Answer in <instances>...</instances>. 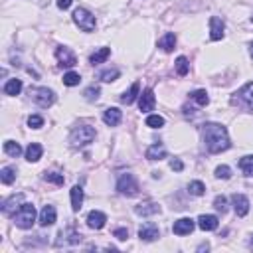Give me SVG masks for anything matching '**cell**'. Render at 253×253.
Segmentation results:
<instances>
[{"label": "cell", "mask_w": 253, "mask_h": 253, "mask_svg": "<svg viewBox=\"0 0 253 253\" xmlns=\"http://www.w3.org/2000/svg\"><path fill=\"white\" fill-rule=\"evenodd\" d=\"M204 142H206V148L211 152V154H217V152H223L231 146L229 142V134H227V128L219 123H206L204 125Z\"/></svg>", "instance_id": "obj_1"}, {"label": "cell", "mask_w": 253, "mask_h": 253, "mask_svg": "<svg viewBox=\"0 0 253 253\" xmlns=\"http://www.w3.org/2000/svg\"><path fill=\"white\" fill-rule=\"evenodd\" d=\"M95 134L97 132H95L93 126H89V125H77L71 130V134H69V142H71L73 148H81V146H87L89 142H93Z\"/></svg>", "instance_id": "obj_2"}, {"label": "cell", "mask_w": 253, "mask_h": 253, "mask_svg": "<svg viewBox=\"0 0 253 253\" xmlns=\"http://www.w3.org/2000/svg\"><path fill=\"white\" fill-rule=\"evenodd\" d=\"M34 221H36V208L32 204L24 202L22 208L14 213V223L18 227H22V229H30L34 225Z\"/></svg>", "instance_id": "obj_3"}, {"label": "cell", "mask_w": 253, "mask_h": 253, "mask_svg": "<svg viewBox=\"0 0 253 253\" xmlns=\"http://www.w3.org/2000/svg\"><path fill=\"white\" fill-rule=\"evenodd\" d=\"M117 192L123 196H136L138 194V182L132 174H121L117 180Z\"/></svg>", "instance_id": "obj_4"}, {"label": "cell", "mask_w": 253, "mask_h": 253, "mask_svg": "<svg viewBox=\"0 0 253 253\" xmlns=\"http://www.w3.org/2000/svg\"><path fill=\"white\" fill-rule=\"evenodd\" d=\"M73 22L83 30V32H93L95 30V16L89 12V10H85V8H77L75 12H73Z\"/></svg>", "instance_id": "obj_5"}, {"label": "cell", "mask_w": 253, "mask_h": 253, "mask_svg": "<svg viewBox=\"0 0 253 253\" xmlns=\"http://www.w3.org/2000/svg\"><path fill=\"white\" fill-rule=\"evenodd\" d=\"M30 95H32V99L36 101V105H40L42 109L51 107L53 101H55V93H53L51 89H47V87H36V89L30 91Z\"/></svg>", "instance_id": "obj_6"}, {"label": "cell", "mask_w": 253, "mask_h": 253, "mask_svg": "<svg viewBox=\"0 0 253 253\" xmlns=\"http://www.w3.org/2000/svg\"><path fill=\"white\" fill-rule=\"evenodd\" d=\"M55 59H57V63H59L61 67H73V65L77 63L75 53H73L69 47H65V45H57V49H55Z\"/></svg>", "instance_id": "obj_7"}, {"label": "cell", "mask_w": 253, "mask_h": 253, "mask_svg": "<svg viewBox=\"0 0 253 253\" xmlns=\"http://www.w3.org/2000/svg\"><path fill=\"white\" fill-rule=\"evenodd\" d=\"M22 204H24V194H14V196H10L2 202V213L4 215H14L22 208Z\"/></svg>", "instance_id": "obj_8"}, {"label": "cell", "mask_w": 253, "mask_h": 253, "mask_svg": "<svg viewBox=\"0 0 253 253\" xmlns=\"http://www.w3.org/2000/svg\"><path fill=\"white\" fill-rule=\"evenodd\" d=\"M231 204H233V210L239 217L247 215L249 213V198L243 196V194H233L231 196Z\"/></svg>", "instance_id": "obj_9"}, {"label": "cell", "mask_w": 253, "mask_h": 253, "mask_svg": "<svg viewBox=\"0 0 253 253\" xmlns=\"http://www.w3.org/2000/svg\"><path fill=\"white\" fill-rule=\"evenodd\" d=\"M194 219H190V217H180V219H176L174 221V225H172V231L176 233V235H190L192 231H194Z\"/></svg>", "instance_id": "obj_10"}, {"label": "cell", "mask_w": 253, "mask_h": 253, "mask_svg": "<svg viewBox=\"0 0 253 253\" xmlns=\"http://www.w3.org/2000/svg\"><path fill=\"white\" fill-rule=\"evenodd\" d=\"M154 103H156L154 91H152V89H144V91L140 93V97H138V109H140L142 113H148V111L154 109Z\"/></svg>", "instance_id": "obj_11"}, {"label": "cell", "mask_w": 253, "mask_h": 253, "mask_svg": "<svg viewBox=\"0 0 253 253\" xmlns=\"http://www.w3.org/2000/svg\"><path fill=\"white\" fill-rule=\"evenodd\" d=\"M105 223H107V215H105L103 211L91 210V211L87 213V225H89L91 229H103Z\"/></svg>", "instance_id": "obj_12"}, {"label": "cell", "mask_w": 253, "mask_h": 253, "mask_svg": "<svg viewBox=\"0 0 253 253\" xmlns=\"http://www.w3.org/2000/svg\"><path fill=\"white\" fill-rule=\"evenodd\" d=\"M223 30H225L223 20L217 18V16H211V18H210V38H211L213 42L221 40V38H223Z\"/></svg>", "instance_id": "obj_13"}, {"label": "cell", "mask_w": 253, "mask_h": 253, "mask_svg": "<svg viewBox=\"0 0 253 253\" xmlns=\"http://www.w3.org/2000/svg\"><path fill=\"white\" fill-rule=\"evenodd\" d=\"M55 217H57L55 208L47 204V206H43V208H42L38 221H40V225H42V227H47V225H53V223H55Z\"/></svg>", "instance_id": "obj_14"}, {"label": "cell", "mask_w": 253, "mask_h": 253, "mask_svg": "<svg viewBox=\"0 0 253 253\" xmlns=\"http://www.w3.org/2000/svg\"><path fill=\"white\" fill-rule=\"evenodd\" d=\"M138 237H140L142 241H156V239L160 237V231H158V227H156L154 223H144V225H140V229H138Z\"/></svg>", "instance_id": "obj_15"}, {"label": "cell", "mask_w": 253, "mask_h": 253, "mask_svg": "<svg viewBox=\"0 0 253 253\" xmlns=\"http://www.w3.org/2000/svg\"><path fill=\"white\" fill-rule=\"evenodd\" d=\"M217 223H219V219L211 213H202L198 217V227L202 231H213V229H217Z\"/></svg>", "instance_id": "obj_16"}, {"label": "cell", "mask_w": 253, "mask_h": 253, "mask_svg": "<svg viewBox=\"0 0 253 253\" xmlns=\"http://www.w3.org/2000/svg\"><path fill=\"white\" fill-rule=\"evenodd\" d=\"M121 119H123V113H121L117 107H109V109H105V113H103V121H105L107 126H117V125L121 123Z\"/></svg>", "instance_id": "obj_17"}, {"label": "cell", "mask_w": 253, "mask_h": 253, "mask_svg": "<svg viewBox=\"0 0 253 253\" xmlns=\"http://www.w3.org/2000/svg\"><path fill=\"white\" fill-rule=\"evenodd\" d=\"M140 95V85H138V81H134L123 95H121V103H125V105H130V103H134V99Z\"/></svg>", "instance_id": "obj_18"}, {"label": "cell", "mask_w": 253, "mask_h": 253, "mask_svg": "<svg viewBox=\"0 0 253 253\" xmlns=\"http://www.w3.org/2000/svg\"><path fill=\"white\" fill-rule=\"evenodd\" d=\"M146 158H148V160H162V158H166V148H164V144H160V142L150 144V146L146 148Z\"/></svg>", "instance_id": "obj_19"}, {"label": "cell", "mask_w": 253, "mask_h": 253, "mask_svg": "<svg viewBox=\"0 0 253 253\" xmlns=\"http://www.w3.org/2000/svg\"><path fill=\"white\" fill-rule=\"evenodd\" d=\"M42 154H43L42 144H38V142H30L28 144V148H26V160L28 162H38L42 158Z\"/></svg>", "instance_id": "obj_20"}, {"label": "cell", "mask_w": 253, "mask_h": 253, "mask_svg": "<svg viewBox=\"0 0 253 253\" xmlns=\"http://www.w3.org/2000/svg\"><path fill=\"white\" fill-rule=\"evenodd\" d=\"M134 211H136L138 215H154V213L160 211V208H158V204H154V202H142V204L134 206Z\"/></svg>", "instance_id": "obj_21"}, {"label": "cell", "mask_w": 253, "mask_h": 253, "mask_svg": "<svg viewBox=\"0 0 253 253\" xmlns=\"http://www.w3.org/2000/svg\"><path fill=\"white\" fill-rule=\"evenodd\" d=\"M174 45H176V36H174L172 32H166V34L158 40V47H160L162 51H166V53H170V51L174 49Z\"/></svg>", "instance_id": "obj_22"}, {"label": "cell", "mask_w": 253, "mask_h": 253, "mask_svg": "<svg viewBox=\"0 0 253 253\" xmlns=\"http://www.w3.org/2000/svg\"><path fill=\"white\" fill-rule=\"evenodd\" d=\"M83 204V188L81 186H73L71 188V208L73 211H79Z\"/></svg>", "instance_id": "obj_23"}, {"label": "cell", "mask_w": 253, "mask_h": 253, "mask_svg": "<svg viewBox=\"0 0 253 253\" xmlns=\"http://www.w3.org/2000/svg\"><path fill=\"white\" fill-rule=\"evenodd\" d=\"M239 97H241V101L253 111V81L251 83H247L241 91H239Z\"/></svg>", "instance_id": "obj_24"}, {"label": "cell", "mask_w": 253, "mask_h": 253, "mask_svg": "<svg viewBox=\"0 0 253 253\" xmlns=\"http://www.w3.org/2000/svg\"><path fill=\"white\" fill-rule=\"evenodd\" d=\"M2 91H4L6 95H18V93L22 91V81H20V79H8V81L4 83V87H2Z\"/></svg>", "instance_id": "obj_25"}, {"label": "cell", "mask_w": 253, "mask_h": 253, "mask_svg": "<svg viewBox=\"0 0 253 253\" xmlns=\"http://www.w3.org/2000/svg\"><path fill=\"white\" fill-rule=\"evenodd\" d=\"M109 55H111V49H109V47H99V49H97V51H95V53L89 57V63H91V65L103 63V61H105Z\"/></svg>", "instance_id": "obj_26"}, {"label": "cell", "mask_w": 253, "mask_h": 253, "mask_svg": "<svg viewBox=\"0 0 253 253\" xmlns=\"http://www.w3.org/2000/svg\"><path fill=\"white\" fill-rule=\"evenodd\" d=\"M0 180H2V184H12L14 180H16V170L12 168V166H4L2 170H0Z\"/></svg>", "instance_id": "obj_27"}, {"label": "cell", "mask_w": 253, "mask_h": 253, "mask_svg": "<svg viewBox=\"0 0 253 253\" xmlns=\"http://www.w3.org/2000/svg\"><path fill=\"white\" fill-rule=\"evenodd\" d=\"M190 99H192V101H196L200 107H206V105L210 103V97H208V93H206L204 89H198V91L190 93Z\"/></svg>", "instance_id": "obj_28"}, {"label": "cell", "mask_w": 253, "mask_h": 253, "mask_svg": "<svg viewBox=\"0 0 253 253\" xmlns=\"http://www.w3.org/2000/svg\"><path fill=\"white\" fill-rule=\"evenodd\" d=\"M239 168L243 170L245 176H253V154L243 156V158L239 160Z\"/></svg>", "instance_id": "obj_29"}, {"label": "cell", "mask_w": 253, "mask_h": 253, "mask_svg": "<svg viewBox=\"0 0 253 253\" xmlns=\"http://www.w3.org/2000/svg\"><path fill=\"white\" fill-rule=\"evenodd\" d=\"M4 152L8 156H20L22 154V146L18 142H14V140H6L4 142Z\"/></svg>", "instance_id": "obj_30"}, {"label": "cell", "mask_w": 253, "mask_h": 253, "mask_svg": "<svg viewBox=\"0 0 253 253\" xmlns=\"http://www.w3.org/2000/svg\"><path fill=\"white\" fill-rule=\"evenodd\" d=\"M188 71H190V63H188V59H186L184 55H180V57L176 59V73H178L180 77H184V75H188Z\"/></svg>", "instance_id": "obj_31"}, {"label": "cell", "mask_w": 253, "mask_h": 253, "mask_svg": "<svg viewBox=\"0 0 253 253\" xmlns=\"http://www.w3.org/2000/svg\"><path fill=\"white\" fill-rule=\"evenodd\" d=\"M79 81H81V77L75 71H67L63 75V85H67V87H75V85H79Z\"/></svg>", "instance_id": "obj_32"}, {"label": "cell", "mask_w": 253, "mask_h": 253, "mask_svg": "<svg viewBox=\"0 0 253 253\" xmlns=\"http://www.w3.org/2000/svg\"><path fill=\"white\" fill-rule=\"evenodd\" d=\"M43 180H45V182H51V184H55V186H63V182H65L63 174H57V172H45V174H43Z\"/></svg>", "instance_id": "obj_33"}, {"label": "cell", "mask_w": 253, "mask_h": 253, "mask_svg": "<svg viewBox=\"0 0 253 253\" xmlns=\"http://www.w3.org/2000/svg\"><path fill=\"white\" fill-rule=\"evenodd\" d=\"M188 192H190L192 196H202V194L206 192V186H204V182L194 180V182H190V184H188Z\"/></svg>", "instance_id": "obj_34"}, {"label": "cell", "mask_w": 253, "mask_h": 253, "mask_svg": "<svg viewBox=\"0 0 253 253\" xmlns=\"http://www.w3.org/2000/svg\"><path fill=\"white\" fill-rule=\"evenodd\" d=\"M146 126H150V128L164 126V117H160V115H148L146 117Z\"/></svg>", "instance_id": "obj_35"}, {"label": "cell", "mask_w": 253, "mask_h": 253, "mask_svg": "<svg viewBox=\"0 0 253 253\" xmlns=\"http://www.w3.org/2000/svg\"><path fill=\"white\" fill-rule=\"evenodd\" d=\"M101 81H105V83H111V81H115L117 77H119V69H105L101 75Z\"/></svg>", "instance_id": "obj_36"}, {"label": "cell", "mask_w": 253, "mask_h": 253, "mask_svg": "<svg viewBox=\"0 0 253 253\" xmlns=\"http://www.w3.org/2000/svg\"><path fill=\"white\" fill-rule=\"evenodd\" d=\"M99 93H101V91H99V87L91 85V87H87V89H85V93H83V95H85V99H87V101H97V99H99Z\"/></svg>", "instance_id": "obj_37"}, {"label": "cell", "mask_w": 253, "mask_h": 253, "mask_svg": "<svg viewBox=\"0 0 253 253\" xmlns=\"http://www.w3.org/2000/svg\"><path fill=\"white\" fill-rule=\"evenodd\" d=\"M215 178H221V180H227V178H231V168L229 166H217L215 168Z\"/></svg>", "instance_id": "obj_38"}, {"label": "cell", "mask_w": 253, "mask_h": 253, "mask_svg": "<svg viewBox=\"0 0 253 253\" xmlns=\"http://www.w3.org/2000/svg\"><path fill=\"white\" fill-rule=\"evenodd\" d=\"M213 208L223 213V211L227 210V198H225V196H215V198H213Z\"/></svg>", "instance_id": "obj_39"}, {"label": "cell", "mask_w": 253, "mask_h": 253, "mask_svg": "<svg viewBox=\"0 0 253 253\" xmlns=\"http://www.w3.org/2000/svg\"><path fill=\"white\" fill-rule=\"evenodd\" d=\"M28 125H30V128H40V126H43V119L40 115H30Z\"/></svg>", "instance_id": "obj_40"}, {"label": "cell", "mask_w": 253, "mask_h": 253, "mask_svg": "<svg viewBox=\"0 0 253 253\" xmlns=\"http://www.w3.org/2000/svg\"><path fill=\"white\" fill-rule=\"evenodd\" d=\"M113 235H115L117 239H121V241H125V239L128 237V231H126V227H117V229L113 231Z\"/></svg>", "instance_id": "obj_41"}, {"label": "cell", "mask_w": 253, "mask_h": 253, "mask_svg": "<svg viewBox=\"0 0 253 253\" xmlns=\"http://www.w3.org/2000/svg\"><path fill=\"white\" fill-rule=\"evenodd\" d=\"M170 168H172V170H178V172H180V170L184 168V164H182V160L174 158V160H170Z\"/></svg>", "instance_id": "obj_42"}, {"label": "cell", "mask_w": 253, "mask_h": 253, "mask_svg": "<svg viewBox=\"0 0 253 253\" xmlns=\"http://www.w3.org/2000/svg\"><path fill=\"white\" fill-rule=\"evenodd\" d=\"M71 2H73V0H57V8H61V10H67V8L71 6Z\"/></svg>", "instance_id": "obj_43"}, {"label": "cell", "mask_w": 253, "mask_h": 253, "mask_svg": "<svg viewBox=\"0 0 253 253\" xmlns=\"http://www.w3.org/2000/svg\"><path fill=\"white\" fill-rule=\"evenodd\" d=\"M249 55H251V57H253V42H251V43H249Z\"/></svg>", "instance_id": "obj_44"}, {"label": "cell", "mask_w": 253, "mask_h": 253, "mask_svg": "<svg viewBox=\"0 0 253 253\" xmlns=\"http://www.w3.org/2000/svg\"><path fill=\"white\" fill-rule=\"evenodd\" d=\"M251 22H253V16H251Z\"/></svg>", "instance_id": "obj_45"}]
</instances>
